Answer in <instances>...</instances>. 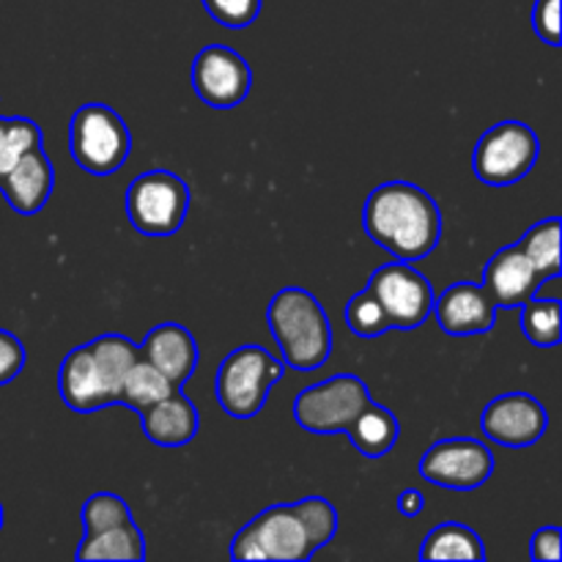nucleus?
<instances>
[{
    "instance_id": "f257e3e1",
    "label": "nucleus",
    "mask_w": 562,
    "mask_h": 562,
    "mask_svg": "<svg viewBox=\"0 0 562 562\" xmlns=\"http://www.w3.org/2000/svg\"><path fill=\"white\" fill-rule=\"evenodd\" d=\"M338 532V510L324 497H307L294 505H272L236 532L231 543L234 560L305 562Z\"/></svg>"
},
{
    "instance_id": "f03ea898",
    "label": "nucleus",
    "mask_w": 562,
    "mask_h": 562,
    "mask_svg": "<svg viewBox=\"0 0 562 562\" xmlns=\"http://www.w3.org/2000/svg\"><path fill=\"white\" fill-rule=\"evenodd\" d=\"M366 234L398 261H423L442 239L439 203L412 181H387L368 195L362 209Z\"/></svg>"
},
{
    "instance_id": "7ed1b4c3",
    "label": "nucleus",
    "mask_w": 562,
    "mask_h": 562,
    "mask_svg": "<svg viewBox=\"0 0 562 562\" xmlns=\"http://www.w3.org/2000/svg\"><path fill=\"white\" fill-rule=\"evenodd\" d=\"M267 324L285 368L316 371L333 355V324L311 291L296 285L278 291L267 307Z\"/></svg>"
},
{
    "instance_id": "20e7f679",
    "label": "nucleus",
    "mask_w": 562,
    "mask_h": 562,
    "mask_svg": "<svg viewBox=\"0 0 562 562\" xmlns=\"http://www.w3.org/2000/svg\"><path fill=\"white\" fill-rule=\"evenodd\" d=\"M285 373V362L269 355L263 346H239L217 371V401L234 420H250L263 409L269 390Z\"/></svg>"
},
{
    "instance_id": "39448f33",
    "label": "nucleus",
    "mask_w": 562,
    "mask_h": 562,
    "mask_svg": "<svg viewBox=\"0 0 562 562\" xmlns=\"http://www.w3.org/2000/svg\"><path fill=\"white\" fill-rule=\"evenodd\" d=\"M69 151L86 173L113 176L130 159V126L108 104H82L71 115Z\"/></svg>"
},
{
    "instance_id": "423d86ee",
    "label": "nucleus",
    "mask_w": 562,
    "mask_h": 562,
    "mask_svg": "<svg viewBox=\"0 0 562 562\" xmlns=\"http://www.w3.org/2000/svg\"><path fill=\"white\" fill-rule=\"evenodd\" d=\"M190 212V187L170 170H146L126 190V217L143 236H173Z\"/></svg>"
},
{
    "instance_id": "0eeeda50",
    "label": "nucleus",
    "mask_w": 562,
    "mask_h": 562,
    "mask_svg": "<svg viewBox=\"0 0 562 562\" xmlns=\"http://www.w3.org/2000/svg\"><path fill=\"white\" fill-rule=\"evenodd\" d=\"M541 143L525 121H503L483 132L472 154V170L488 187H508L525 179L538 162Z\"/></svg>"
},
{
    "instance_id": "6e6552de",
    "label": "nucleus",
    "mask_w": 562,
    "mask_h": 562,
    "mask_svg": "<svg viewBox=\"0 0 562 562\" xmlns=\"http://www.w3.org/2000/svg\"><path fill=\"white\" fill-rule=\"evenodd\" d=\"M371 401V390L355 373H338L311 384L294 398V420L311 434H346Z\"/></svg>"
},
{
    "instance_id": "1a4fd4ad",
    "label": "nucleus",
    "mask_w": 562,
    "mask_h": 562,
    "mask_svg": "<svg viewBox=\"0 0 562 562\" xmlns=\"http://www.w3.org/2000/svg\"><path fill=\"white\" fill-rule=\"evenodd\" d=\"M368 289L387 313L390 329H417L434 307V285L409 261L384 263L371 274Z\"/></svg>"
},
{
    "instance_id": "9d476101",
    "label": "nucleus",
    "mask_w": 562,
    "mask_h": 562,
    "mask_svg": "<svg viewBox=\"0 0 562 562\" xmlns=\"http://www.w3.org/2000/svg\"><path fill=\"white\" fill-rule=\"evenodd\" d=\"M494 472V453L470 437L439 439L420 459V477L439 488L472 492L481 488Z\"/></svg>"
},
{
    "instance_id": "9b49d317",
    "label": "nucleus",
    "mask_w": 562,
    "mask_h": 562,
    "mask_svg": "<svg viewBox=\"0 0 562 562\" xmlns=\"http://www.w3.org/2000/svg\"><path fill=\"white\" fill-rule=\"evenodd\" d=\"M192 88L214 110L239 108L252 88L250 64L225 44H209L192 64Z\"/></svg>"
},
{
    "instance_id": "f8f14e48",
    "label": "nucleus",
    "mask_w": 562,
    "mask_h": 562,
    "mask_svg": "<svg viewBox=\"0 0 562 562\" xmlns=\"http://www.w3.org/2000/svg\"><path fill=\"white\" fill-rule=\"evenodd\" d=\"M481 428L486 439L503 448H530L547 434L549 415L541 401L530 393H505L488 401Z\"/></svg>"
},
{
    "instance_id": "ddd939ff",
    "label": "nucleus",
    "mask_w": 562,
    "mask_h": 562,
    "mask_svg": "<svg viewBox=\"0 0 562 562\" xmlns=\"http://www.w3.org/2000/svg\"><path fill=\"white\" fill-rule=\"evenodd\" d=\"M541 285L543 280L538 278L519 241L494 252L492 261L483 269V289L488 300L494 302V307H505V311L525 305L530 296L541 291Z\"/></svg>"
},
{
    "instance_id": "4468645a",
    "label": "nucleus",
    "mask_w": 562,
    "mask_h": 562,
    "mask_svg": "<svg viewBox=\"0 0 562 562\" xmlns=\"http://www.w3.org/2000/svg\"><path fill=\"white\" fill-rule=\"evenodd\" d=\"M434 316L448 335H483L492 333L497 322V307L488 300L486 289L475 283H453L434 296Z\"/></svg>"
},
{
    "instance_id": "2eb2a0df",
    "label": "nucleus",
    "mask_w": 562,
    "mask_h": 562,
    "mask_svg": "<svg viewBox=\"0 0 562 562\" xmlns=\"http://www.w3.org/2000/svg\"><path fill=\"white\" fill-rule=\"evenodd\" d=\"M55 187V170L44 146L31 148L14 162V168L0 179V192L5 203L22 217L38 214L47 206Z\"/></svg>"
},
{
    "instance_id": "dca6fc26",
    "label": "nucleus",
    "mask_w": 562,
    "mask_h": 562,
    "mask_svg": "<svg viewBox=\"0 0 562 562\" xmlns=\"http://www.w3.org/2000/svg\"><path fill=\"white\" fill-rule=\"evenodd\" d=\"M58 390L64 404L69 406L77 415H91V412L108 409V406L119 404L115 393L110 390V384L104 382L102 371L93 362L88 346L80 349H71L66 355L64 366L58 373Z\"/></svg>"
},
{
    "instance_id": "f3484780",
    "label": "nucleus",
    "mask_w": 562,
    "mask_h": 562,
    "mask_svg": "<svg viewBox=\"0 0 562 562\" xmlns=\"http://www.w3.org/2000/svg\"><path fill=\"white\" fill-rule=\"evenodd\" d=\"M137 349H140L143 360L159 368L176 387H181L198 368L195 335L181 324H157Z\"/></svg>"
},
{
    "instance_id": "a211bd4d",
    "label": "nucleus",
    "mask_w": 562,
    "mask_h": 562,
    "mask_svg": "<svg viewBox=\"0 0 562 562\" xmlns=\"http://www.w3.org/2000/svg\"><path fill=\"white\" fill-rule=\"evenodd\" d=\"M137 415H140L146 439L159 448H181V445L192 442L198 437V428H201L195 404L179 387L157 404L140 409Z\"/></svg>"
},
{
    "instance_id": "6ab92c4d",
    "label": "nucleus",
    "mask_w": 562,
    "mask_h": 562,
    "mask_svg": "<svg viewBox=\"0 0 562 562\" xmlns=\"http://www.w3.org/2000/svg\"><path fill=\"white\" fill-rule=\"evenodd\" d=\"M346 434H349L351 445L360 450V456H366V459H382L398 442L401 426L393 412L384 409V406H379L371 398L366 409L355 417V423L346 428Z\"/></svg>"
},
{
    "instance_id": "aec40b11",
    "label": "nucleus",
    "mask_w": 562,
    "mask_h": 562,
    "mask_svg": "<svg viewBox=\"0 0 562 562\" xmlns=\"http://www.w3.org/2000/svg\"><path fill=\"white\" fill-rule=\"evenodd\" d=\"M77 560H143L146 558V541H143L140 527L135 519L126 525L113 527V530L86 536L77 547Z\"/></svg>"
},
{
    "instance_id": "412c9836",
    "label": "nucleus",
    "mask_w": 562,
    "mask_h": 562,
    "mask_svg": "<svg viewBox=\"0 0 562 562\" xmlns=\"http://www.w3.org/2000/svg\"><path fill=\"white\" fill-rule=\"evenodd\" d=\"M423 560H486L483 538L472 527L448 521V525L434 527L426 536L420 549Z\"/></svg>"
},
{
    "instance_id": "4be33fe9",
    "label": "nucleus",
    "mask_w": 562,
    "mask_h": 562,
    "mask_svg": "<svg viewBox=\"0 0 562 562\" xmlns=\"http://www.w3.org/2000/svg\"><path fill=\"white\" fill-rule=\"evenodd\" d=\"M176 390V384L165 376L159 368H154L148 360H137L130 371L121 379V393L119 404H124L126 409L140 412L146 406L157 404L165 395H170Z\"/></svg>"
},
{
    "instance_id": "5701e85b",
    "label": "nucleus",
    "mask_w": 562,
    "mask_h": 562,
    "mask_svg": "<svg viewBox=\"0 0 562 562\" xmlns=\"http://www.w3.org/2000/svg\"><path fill=\"white\" fill-rule=\"evenodd\" d=\"M88 351H91L93 362H97V368L102 371L104 382L110 384V390H113L115 398H119L121 379H124V373L140 360V349H137V344H132L126 335L110 333V335H99V338H93L91 344H88Z\"/></svg>"
},
{
    "instance_id": "b1692460",
    "label": "nucleus",
    "mask_w": 562,
    "mask_h": 562,
    "mask_svg": "<svg viewBox=\"0 0 562 562\" xmlns=\"http://www.w3.org/2000/svg\"><path fill=\"white\" fill-rule=\"evenodd\" d=\"M560 220L549 217L532 225L525 234V239L519 241V247L525 250V256L530 258L532 269H536L538 278H541L543 283L560 278Z\"/></svg>"
},
{
    "instance_id": "393cba45",
    "label": "nucleus",
    "mask_w": 562,
    "mask_h": 562,
    "mask_svg": "<svg viewBox=\"0 0 562 562\" xmlns=\"http://www.w3.org/2000/svg\"><path fill=\"white\" fill-rule=\"evenodd\" d=\"M521 333L538 349H554L562 338V305L558 296H530L521 305Z\"/></svg>"
},
{
    "instance_id": "a878e982",
    "label": "nucleus",
    "mask_w": 562,
    "mask_h": 562,
    "mask_svg": "<svg viewBox=\"0 0 562 562\" xmlns=\"http://www.w3.org/2000/svg\"><path fill=\"white\" fill-rule=\"evenodd\" d=\"M42 146V130L31 119H3L0 115V179L14 168L16 159Z\"/></svg>"
},
{
    "instance_id": "bb28decb",
    "label": "nucleus",
    "mask_w": 562,
    "mask_h": 562,
    "mask_svg": "<svg viewBox=\"0 0 562 562\" xmlns=\"http://www.w3.org/2000/svg\"><path fill=\"white\" fill-rule=\"evenodd\" d=\"M132 519V510L119 494L99 492L86 499L82 505V530L86 536H97V532L113 530V527L126 525Z\"/></svg>"
},
{
    "instance_id": "cd10ccee",
    "label": "nucleus",
    "mask_w": 562,
    "mask_h": 562,
    "mask_svg": "<svg viewBox=\"0 0 562 562\" xmlns=\"http://www.w3.org/2000/svg\"><path fill=\"white\" fill-rule=\"evenodd\" d=\"M346 324H349V329L357 338H379V335H384L390 329L387 313L379 305L371 289L357 291L351 296L349 305H346Z\"/></svg>"
},
{
    "instance_id": "c85d7f7f",
    "label": "nucleus",
    "mask_w": 562,
    "mask_h": 562,
    "mask_svg": "<svg viewBox=\"0 0 562 562\" xmlns=\"http://www.w3.org/2000/svg\"><path fill=\"white\" fill-rule=\"evenodd\" d=\"M263 0H203L214 22L223 27H247L261 14Z\"/></svg>"
},
{
    "instance_id": "c756f323",
    "label": "nucleus",
    "mask_w": 562,
    "mask_h": 562,
    "mask_svg": "<svg viewBox=\"0 0 562 562\" xmlns=\"http://www.w3.org/2000/svg\"><path fill=\"white\" fill-rule=\"evenodd\" d=\"M25 346L16 338L14 333H5L0 329V384H9L11 379H16L25 368Z\"/></svg>"
},
{
    "instance_id": "7c9ffc66",
    "label": "nucleus",
    "mask_w": 562,
    "mask_h": 562,
    "mask_svg": "<svg viewBox=\"0 0 562 562\" xmlns=\"http://www.w3.org/2000/svg\"><path fill=\"white\" fill-rule=\"evenodd\" d=\"M532 27H536L541 42L560 47V0H536Z\"/></svg>"
},
{
    "instance_id": "2f4dec72",
    "label": "nucleus",
    "mask_w": 562,
    "mask_h": 562,
    "mask_svg": "<svg viewBox=\"0 0 562 562\" xmlns=\"http://www.w3.org/2000/svg\"><path fill=\"white\" fill-rule=\"evenodd\" d=\"M530 554L536 562H560L562 560V530L560 527H541L532 536Z\"/></svg>"
},
{
    "instance_id": "473e14b6",
    "label": "nucleus",
    "mask_w": 562,
    "mask_h": 562,
    "mask_svg": "<svg viewBox=\"0 0 562 562\" xmlns=\"http://www.w3.org/2000/svg\"><path fill=\"white\" fill-rule=\"evenodd\" d=\"M423 505H426V499H423V494L417 492V488H404L398 497V510L401 516H417L423 510Z\"/></svg>"
},
{
    "instance_id": "72a5a7b5",
    "label": "nucleus",
    "mask_w": 562,
    "mask_h": 562,
    "mask_svg": "<svg viewBox=\"0 0 562 562\" xmlns=\"http://www.w3.org/2000/svg\"><path fill=\"white\" fill-rule=\"evenodd\" d=\"M0 530H3V505H0Z\"/></svg>"
}]
</instances>
